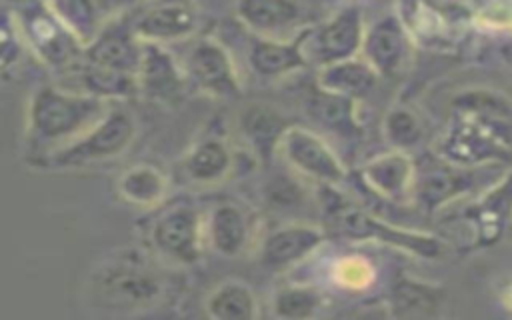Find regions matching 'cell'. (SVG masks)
I'll return each instance as SVG.
<instances>
[{
    "label": "cell",
    "instance_id": "cell-1",
    "mask_svg": "<svg viewBox=\"0 0 512 320\" xmlns=\"http://www.w3.org/2000/svg\"><path fill=\"white\" fill-rule=\"evenodd\" d=\"M108 112V100L90 92H68L56 86H44L34 92L28 108V136L32 144L58 150L86 130H90ZM42 156V154H40Z\"/></svg>",
    "mask_w": 512,
    "mask_h": 320
},
{
    "label": "cell",
    "instance_id": "cell-2",
    "mask_svg": "<svg viewBox=\"0 0 512 320\" xmlns=\"http://www.w3.org/2000/svg\"><path fill=\"white\" fill-rule=\"evenodd\" d=\"M166 292V274L132 250L102 262L90 276L92 300L110 310H146L162 302Z\"/></svg>",
    "mask_w": 512,
    "mask_h": 320
},
{
    "label": "cell",
    "instance_id": "cell-3",
    "mask_svg": "<svg viewBox=\"0 0 512 320\" xmlns=\"http://www.w3.org/2000/svg\"><path fill=\"white\" fill-rule=\"evenodd\" d=\"M512 150L508 122L454 108L452 122L440 140V156L464 168L504 160Z\"/></svg>",
    "mask_w": 512,
    "mask_h": 320
},
{
    "label": "cell",
    "instance_id": "cell-4",
    "mask_svg": "<svg viewBox=\"0 0 512 320\" xmlns=\"http://www.w3.org/2000/svg\"><path fill=\"white\" fill-rule=\"evenodd\" d=\"M136 136V122L126 110H108L90 130L70 144L42 154L36 160L42 168H80L106 162L122 154Z\"/></svg>",
    "mask_w": 512,
    "mask_h": 320
},
{
    "label": "cell",
    "instance_id": "cell-5",
    "mask_svg": "<svg viewBox=\"0 0 512 320\" xmlns=\"http://www.w3.org/2000/svg\"><path fill=\"white\" fill-rule=\"evenodd\" d=\"M20 34L50 66H68L84 58V44L58 20L44 0L26 4L16 14Z\"/></svg>",
    "mask_w": 512,
    "mask_h": 320
},
{
    "label": "cell",
    "instance_id": "cell-6",
    "mask_svg": "<svg viewBox=\"0 0 512 320\" xmlns=\"http://www.w3.org/2000/svg\"><path fill=\"white\" fill-rule=\"evenodd\" d=\"M338 228L344 236L354 238V240H366L374 238L380 242H386L394 248H400L404 252L416 254L426 260H436L442 258L446 252V246L440 238L426 234V232H416V230H406V228H396L386 222H380L378 218L356 210V208H346L338 216Z\"/></svg>",
    "mask_w": 512,
    "mask_h": 320
},
{
    "label": "cell",
    "instance_id": "cell-7",
    "mask_svg": "<svg viewBox=\"0 0 512 320\" xmlns=\"http://www.w3.org/2000/svg\"><path fill=\"white\" fill-rule=\"evenodd\" d=\"M150 240L158 254L178 264H194L202 252V218L194 206L164 210L152 224Z\"/></svg>",
    "mask_w": 512,
    "mask_h": 320
},
{
    "label": "cell",
    "instance_id": "cell-8",
    "mask_svg": "<svg viewBox=\"0 0 512 320\" xmlns=\"http://www.w3.org/2000/svg\"><path fill=\"white\" fill-rule=\"evenodd\" d=\"M278 150L296 172L320 184L336 186L346 176V170L334 150L318 134L302 126H290L284 132Z\"/></svg>",
    "mask_w": 512,
    "mask_h": 320
},
{
    "label": "cell",
    "instance_id": "cell-9",
    "mask_svg": "<svg viewBox=\"0 0 512 320\" xmlns=\"http://www.w3.org/2000/svg\"><path fill=\"white\" fill-rule=\"evenodd\" d=\"M364 32L360 10L354 6L344 8L324 22L316 32H306V56L318 66L354 58L362 50Z\"/></svg>",
    "mask_w": 512,
    "mask_h": 320
},
{
    "label": "cell",
    "instance_id": "cell-10",
    "mask_svg": "<svg viewBox=\"0 0 512 320\" xmlns=\"http://www.w3.org/2000/svg\"><path fill=\"white\" fill-rule=\"evenodd\" d=\"M476 246L498 244L512 226V170L496 180L464 212Z\"/></svg>",
    "mask_w": 512,
    "mask_h": 320
},
{
    "label": "cell",
    "instance_id": "cell-11",
    "mask_svg": "<svg viewBox=\"0 0 512 320\" xmlns=\"http://www.w3.org/2000/svg\"><path fill=\"white\" fill-rule=\"evenodd\" d=\"M130 26L142 42L184 40L198 26V10L192 0H154L130 20Z\"/></svg>",
    "mask_w": 512,
    "mask_h": 320
},
{
    "label": "cell",
    "instance_id": "cell-12",
    "mask_svg": "<svg viewBox=\"0 0 512 320\" xmlns=\"http://www.w3.org/2000/svg\"><path fill=\"white\" fill-rule=\"evenodd\" d=\"M186 76L202 92L218 98H236L240 80L230 54L214 40L202 38L186 58Z\"/></svg>",
    "mask_w": 512,
    "mask_h": 320
},
{
    "label": "cell",
    "instance_id": "cell-13",
    "mask_svg": "<svg viewBox=\"0 0 512 320\" xmlns=\"http://www.w3.org/2000/svg\"><path fill=\"white\" fill-rule=\"evenodd\" d=\"M144 42L134 34L130 20H112L86 48L82 62L138 76Z\"/></svg>",
    "mask_w": 512,
    "mask_h": 320
},
{
    "label": "cell",
    "instance_id": "cell-14",
    "mask_svg": "<svg viewBox=\"0 0 512 320\" xmlns=\"http://www.w3.org/2000/svg\"><path fill=\"white\" fill-rule=\"evenodd\" d=\"M364 60L378 76L398 74L410 56V36L398 16H384L364 32Z\"/></svg>",
    "mask_w": 512,
    "mask_h": 320
},
{
    "label": "cell",
    "instance_id": "cell-15",
    "mask_svg": "<svg viewBox=\"0 0 512 320\" xmlns=\"http://www.w3.org/2000/svg\"><path fill=\"white\" fill-rule=\"evenodd\" d=\"M470 168L456 166L446 158L438 156L434 164L420 168L416 164L412 198L414 202L432 212L442 208L444 204L456 200L460 194L468 192L474 184V178L468 174Z\"/></svg>",
    "mask_w": 512,
    "mask_h": 320
},
{
    "label": "cell",
    "instance_id": "cell-16",
    "mask_svg": "<svg viewBox=\"0 0 512 320\" xmlns=\"http://www.w3.org/2000/svg\"><path fill=\"white\" fill-rule=\"evenodd\" d=\"M360 176L374 194L386 200L400 202L412 196L414 176H416V162L404 150H392L380 154L364 164Z\"/></svg>",
    "mask_w": 512,
    "mask_h": 320
},
{
    "label": "cell",
    "instance_id": "cell-17",
    "mask_svg": "<svg viewBox=\"0 0 512 320\" xmlns=\"http://www.w3.org/2000/svg\"><path fill=\"white\" fill-rule=\"evenodd\" d=\"M324 238V232L312 224H286L266 236L260 258L268 268H286L312 254Z\"/></svg>",
    "mask_w": 512,
    "mask_h": 320
},
{
    "label": "cell",
    "instance_id": "cell-18",
    "mask_svg": "<svg viewBox=\"0 0 512 320\" xmlns=\"http://www.w3.org/2000/svg\"><path fill=\"white\" fill-rule=\"evenodd\" d=\"M140 94L154 100H174L184 88V78L164 44L144 42L138 70Z\"/></svg>",
    "mask_w": 512,
    "mask_h": 320
},
{
    "label": "cell",
    "instance_id": "cell-19",
    "mask_svg": "<svg viewBox=\"0 0 512 320\" xmlns=\"http://www.w3.org/2000/svg\"><path fill=\"white\" fill-rule=\"evenodd\" d=\"M304 38L306 34L290 42L268 36L256 38L248 50L250 68L262 78H280L304 68L308 64Z\"/></svg>",
    "mask_w": 512,
    "mask_h": 320
},
{
    "label": "cell",
    "instance_id": "cell-20",
    "mask_svg": "<svg viewBox=\"0 0 512 320\" xmlns=\"http://www.w3.org/2000/svg\"><path fill=\"white\" fill-rule=\"evenodd\" d=\"M206 238L222 256H236L250 238V220L236 204H218L206 220Z\"/></svg>",
    "mask_w": 512,
    "mask_h": 320
},
{
    "label": "cell",
    "instance_id": "cell-21",
    "mask_svg": "<svg viewBox=\"0 0 512 320\" xmlns=\"http://www.w3.org/2000/svg\"><path fill=\"white\" fill-rule=\"evenodd\" d=\"M288 128V120L266 104H248L240 114V130L262 160H270Z\"/></svg>",
    "mask_w": 512,
    "mask_h": 320
},
{
    "label": "cell",
    "instance_id": "cell-22",
    "mask_svg": "<svg viewBox=\"0 0 512 320\" xmlns=\"http://www.w3.org/2000/svg\"><path fill=\"white\" fill-rule=\"evenodd\" d=\"M378 72L360 58H348V60H338L326 66H320L318 72V88L324 92L348 96V98H360L368 94L376 80Z\"/></svg>",
    "mask_w": 512,
    "mask_h": 320
},
{
    "label": "cell",
    "instance_id": "cell-23",
    "mask_svg": "<svg viewBox=\"0 0 512 320\" xmlns=\"http://www.w3.org/2000/svg\"><path fill=\"white\" fill-rule=\"evenodd\" d=\"M236 14L250 30L272 34L294 26L302 8L296 0H238Z\"/></svg>",
    "mask_w": 512,
    "mask_h": 320
},
{
    "label": "cell",
    "instance_id": "cell-24",
    "mask_svg": "<svg viewBox=\"0 0 512 320\" xmlns=\"http://www.w3.org/2000/svg\"><path fill=\"white\" fill-rule=\"evenodd\" d=\"M116 188L124 202L138 208H154L168 192V178L152 164H134L120 174Z\"/></svg>",
    "mask_w": 512,
    "mask_h": 320
},
{
    "label": "cell",
    "instance_id": "cell-25",
    "mask_svg": "<svg viewBox=\"0 0 512 320\" xmlns=\"http://www.w3.org/2000/svg\"><path fill=\"white\" fill-rule=\"evenodd\" d=\"M232 168V152L218 138H206L198 142L184 160L186 174L200 184H212L222 180Z\"/></svg>",
    "mask_w": 512,
    "mask_h": 320
},
{
    "label": "cell",
    "instance_id": "cell-26",
    "mask_svg": "<svg viewBox=\"0 0 512 320\" xmlns=\"http://www.w3.org/2000/svg\"><path fill=\"white\" fill-rule=\"evenodd\" d=\"M256 296L242 282H224L206 298V312L216 320H252L256 316Z\"/></svg>",
    "mask_w": 512,
    "mask_h": 320
},
{
    "label": "cell",
    "instance_id": "cell-27",
    "mask_svg": "<svg viewBox=\"0 0 512 320\" xmlns=\"http://www.w3.org/2000/svg\"><path fill=\"white\" fill-rule=\"evenodd\" d=\"M354 102V98L324 92L318 88V92L308 102V110L320 124L328 126L330 130L352 136L358 132V124L354 118Z\"/></svg>",
    "mask_w": 512,
    "mask_h": 320
},
{
    "label": "cell",
    "instance_id": "cell-28",
    "mask_svg": "<svg viewBox=\"0 0 512 320\" xmlns=\"http://www.w3.org/2000/svg\"><path fill=\"white\" fill-rule=\"evenodd\" d=\"M82 84L86 92L100 96L104 100L108 98H126L140 94V84L138 76L118 72V70H108L100 66H92L82 62Z\"/></svg>",
    "mask_w": 512,
    "mask_h": 320
},
{
    "label": "cell",
    "instance_id": "cell-29",
    "mask_svg": "<svg viewBox=\"0 0 512 320\" xmlns=\"http://www.w3.org/2000/svg\"><path fill=\"white\" fill-rule=\"evenodd\" d=\"M440 302L438 288L414 280H400L392 290V306L398 316H432Z\"/></svg>",
    "mask_w": 512,
    "mask_h": 320
},
{
    "label": "cell",
    "instance_id": "cell-30",
    "mask_svg": "<svg viewBox=\"0 0 512 320\" xmlns=\"http://www.w3.org/2000/svg\"><path fill=\"white\" fill-rule=\"evenodd\" d=\"M420 118L408 108H392L384 118V136L396 150H408L422 140Z\"/></svg>",
    "mask_w": 512,
    "mask_h": 320
},
{
    "label": "cell",
    "instance_id": "cell-31",
    "mask_svg": "<svg viewBox=\"0 0 512 320\" xmlns=\"http://www.w3.org/2000/svg\"><path fill=\"white\" fill-rule=\"evenodd\" d=\"M320 306V294L308 286H286L274 296L278 318H310Z\"/></svg>",
    "mask_w": 512,
    "mask_h": 320
},
{
    "label": "cell",
    "instance_id": "cell-32",
    "mask_svg": "<svg viewBox=\"0 0 512 320\" xmlns=\"http://www.w3.org/2000/svg\"><path fill=\"white\" fill-rule=\"evenodd\" d=\"M338 282L348 288H362L372 280V266L360 258H346L338 264Z\"/></svg>",
    "mask_w": 512,
    "mask_h": 320
},
{
    "label": "cell",
    "instance_id": "cell-33",
    "mask_svg": "<svg viewBox=\"0 0 512 320\" xmlns=\"http://www.w3.org/2000/svg\"><path fill=\"white\" fill-rule=\"evenodd\" d=\"M18 34H20V28H18L16 20L12 22L10 14H6L4 24H2V68L4 70H8V66H12L20 56Z\"/></svg>",
    "mask_w": 512,
    "mask_h": 320
},
{
    "label": "cell",
    "instance_id": "cell-34",
    "mask_svg": "<svg viewBox=\"0 0 512 320\" xmlns=\"http://www.w3.org/2000/svg\"><path fill=\"white\" fill-rule=\"evenodd\" d=\"M298 186H294L292 182H288V180H278L276 184H272V188H270V198H274V200H280L282 204H294L296 202V198H298Z\"/></svg>",
    "mask_w": 512,
    "mask_h": 320
},
{
    "label": "cell",
    "instance_id": "cell-35",
    "mask_svg": "<svg viewBox=\"0 0 512 320\" xmlns=\"http://www.w3.org/2000/svg\"><path fill=\"white\" fill-rule=\"evenodd\" d=\"M500 56H502V60L506 62V66L512 68V36H508V38L502 40V44H500Z\"/></svg>",
    "mask_w": 512,
    "mask_h": 320
},
{
    "label": "cell",
    "instance_id": "cell-36",
    "mask_svg": "<svg viewBox=\"0 0 512 320\" xmlns=\"http://www.w3.org/2000/svg\"><path fill=\"white\" fill-rule=\"evenodd\" d=\"M506 302H508V306H512V284L506 290Z\"/></svg>",
    "mask_w": 512,
    "mask_h": 320
}]
</instances>
